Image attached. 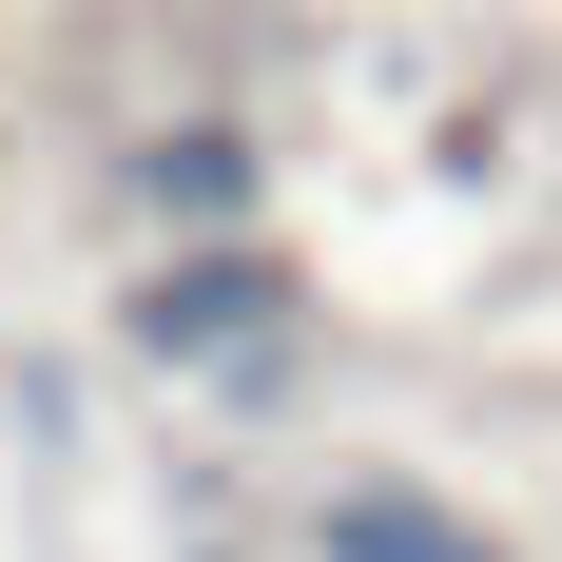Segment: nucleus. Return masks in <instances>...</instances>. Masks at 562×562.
I'll return each instance as SVG.
<instances>
[{
  "label": "nucleus",
  "mask_w": 562,
  "mask_h": 562,
  "mask_svg": "<svg viewBox=\"0 0 562 562\" xmlns=\"http://www.w3.org/2000/svg\"><path fill=\"white\" fill-rule=\"evenodd\" d=\"M156 349H214V330H252V252H214V272H175L156 311H136Z\"/></svg>",
  "instance_id": "f257e3e1"
},
{
  "label": "nucleus",
  "mask_w": 562,
  "mask_h": 562,
  "mask_svg": "<svg viewBox=\"0 0 562 562\" xmlns=\"http://www.w3.org/2000/svg\"><path fill=\"white\" fill-rule=\"evenodd\" d=\"M330 562H485V543L427 524V505H330Z\"/></svg>",
  "instance_id": "f03ea898"
}]
</instances>
